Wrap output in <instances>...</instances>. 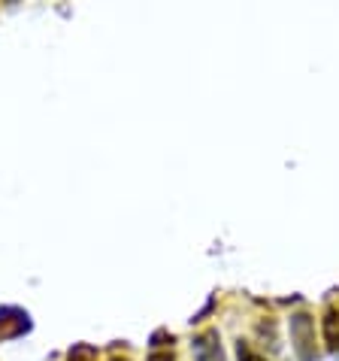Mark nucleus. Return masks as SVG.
<instances>
[{
    "mask_svg": "<svg viewBox=\"0 0 339 361\" xmlns=\"http://www.w3.org/2000/svg\"><path fill=\"white\" fill-rule=\"evenodd\" d=\"M324 340L331 349H339V313L336 310H327L324 313Z\"/></svg>",
    "mask_w": 339,
    "mask_h": 361,
    "instance_id": "7ed1b4c3",
    "label": "nucleus"
},
{
    "mask_svg": "<svg viewBox=\"0 0 339 361\" xmlns=\"http://www.w3.org/2000/svg\"><path fill=\"white\" fill-rule=\"evenodd\" d=\"M97 358V353L91 346H76L73 353H70V361H94Z\"/></svg>",
    "mask_w": 339,
    "mask_h": 361,
    "instance_id": "20e7f679",
    "label": "nucleus"
},
{
    "mask_svg": "<svg viewBox=\"0 0 339 361\" xmlns=\"http://www.w3.org/2000/svg\"><path fill=\"white\" fill-rule=\"evenodd\" d=\"M194 358L197 361H224V353H222V343H218L215 331H206L203 337L194 340Z\"/></svg>",
    "mask_w": 339,
    "mask_h": 361,
    "instance_id": "f03ea898",
    "label": "nucleus"
},
{
    "mask_svg": "<svg viewBox=\"0 0 339 361\" xmlns=\"http://www.w3.org/2000/svg\"><path fill=\"white\" fill-rule=\"evenodd\" d=\"M152 361H173V355H170V353L167 355H152Z\"/></svg>",
    "mask_w": 339,
    "mask_h": 361,
    "instance_id": "423d86ee",
    "label": "nucleus"
},
{
    "mask_svg": "<svg viewBox=\"0 0 339 361\" xmlns=\"http://www.w3.org/2000/svg\"><path fill=\"white\" fill-rule=\"evenodd\" d=\"M239 361H264L261 355H255L252 353V349H248V346H243V343H239Z\"/></svg>",
    "mask_w": 339,
    "mask_h": 361,
    "instance_id": "39448f33",
    "label": "nucleus"
},
{
    "mask_svg": "<svg viewBox=\"0 0 339 361\" xmlns=\"http://www.w3.org/2000/svg\"><path fill=\"white\" fill-rule=\"evenodd\" d=\"M113 361H118V358H113Z\"/></svg>",
    "mask_w": 339,
    "mask_h": 361,
    "instance_id": "0eeeda50",
    "label": "nucleus"
},
{
    "mask_svg": "<svg viewBox=\"0 0 339 361\" xmlns=\"http://www.w3.org/2000/svg\"><path fill=\"white\" fill-rule=\"evenodd\" d=\"M291 340H294L297 355H300L303 361H312V355H315V328H312V319H309L306 313L291 319Z\"/></svg>",
    "mask_w": 339,
    "mask_h": 361,
    "instance_id": "f257e3e1",
    "label": "nucleus"
}]
</instances>
